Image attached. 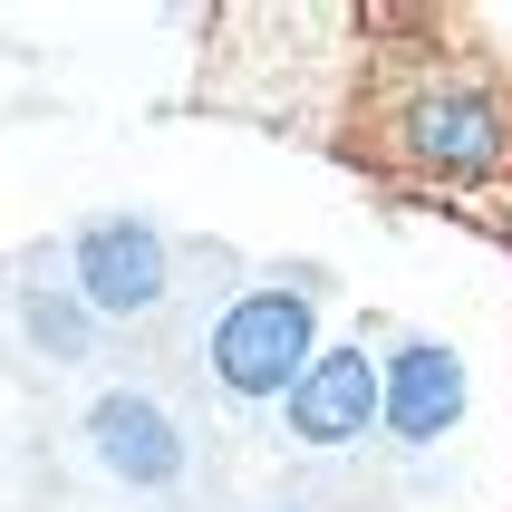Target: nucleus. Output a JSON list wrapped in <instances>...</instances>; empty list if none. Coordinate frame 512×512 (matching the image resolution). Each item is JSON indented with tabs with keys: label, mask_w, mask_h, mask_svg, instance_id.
Returning <instances> with one entry per match:
<instances>
[{
	"label": "nucleus",
	"mask_w": 512,
	"mask_h": 512,
	"mask_svg": "<svg viewBox=\"0 0 512 512\" xmlns=\"http://www.w3.org/2000/svg\"><path fill=\"white\" fill-rule=\"evenodd\" d=\"M78 290L107 319L155 310V300H165V242H155L145 223H87L78 232Z\"/></svg>",
	"instance_id": "7ed1b4c3"
},
{
	"label": "nucleus",
	"mask_w": 512,
	"mask_h": 512,
	"mask_svg": "<svg viewBox=\"0 0 512 512\" xmlns=\"http://www.w3.org/2000/svg\"><path fill=\"white\" fill-rule=\"evenodd\" d=\"M213 377L232 397H281L310 377V290H242L213 329Z\"/></svg>",
	"instance_id": "f03ea898"
},
{
	"label": "nucleus",
	"mask_w": 512,
	"mask_h": 512,
	"mask_svg": "<svg viewBox=\"0 0 512 512\" xmlns=\"http://www.w3.org/2000/svg\"><path fill=\"white\" fill-rule=\"evenodd\" d=\"M455 416H464V368H455V348L416 339V348L397 358V435H406V445H435Z\"/></svg>",
	"instance_id": "423d86ee"
},
{
	"label": "nucleus",
	"mask_w": 512,
	"mask_h": 512,
	"mask_svg": "<svg viewBox=\"0 0 512 512\" xmlns=\"http://www.w3.org/2000/svg\"><path fill=\"white\" fill-rule=\"evenodd\" d=\"M87 445H97V464L126 474V484H174V474H184V435H174V416L155 397H97Z\"/></svg>",
	"instance_id": "39448f33"
},
{
	"label": "nucleus",
	"mask_w": 512,
	"mask_h": 512,
	"mask_svg": "<svg viewBox=\"0 0 512 512\" xmlns=\"http://www.w3.org/2000/svg\"><path fill=\"white\" fill-rule=\"evenodd\" d=\"M339 145L416 194H484L512 165V68L493 49L397 20V39L358 68V107Z\"/></svg>",
	"instance_id": "f257e3e1"
},
{
	"label": "nucleus",
	"mask_w": 512,
	"mask_h": 512,
	"mask_svg": "<svg viewBox=\"0 0 512 512\" xmlns=\"http://www.w3.org/2000/svg\"><path fill=\"white\" fill-rule=\"evenodd\" d=\"M377 416V358L368 348H329L310 358V377L290 387V435L300 445H358Z\"/></svg>",
	"instance_id": "20e7f679"
}]
</instances>
